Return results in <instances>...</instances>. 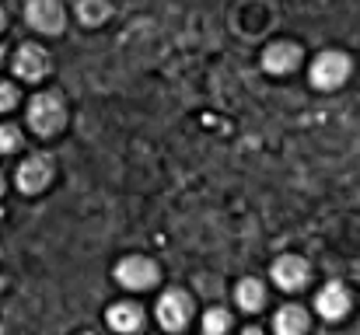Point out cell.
Masks as SVG:
<instances>
[{
	"instance_id": "1",
	"label": "cell",
	"mask_w": 360,
	"mask_h": 335,
	"mask_svg": "<svg viewBox=\"0 0 360 335\" xmlns=\"http://www.w3.org/2000/svg\"><path fill=\"white\" fill-rule=\"evenodd\" d=\"M63 119H67V109H63V98H60V95L42 91V95L32 98L28 122H32V129H35L39 136H53V133L63 126Z\"/></svg>"
},
{
	"instance_id": "2",
	"label": "cell",
	"mask_w": 360,
	"mask_h": 335,
	"mask_svg": "<svg viewBox=\"0 0 360 335\" xmlns=\"http://www.w3.org/2000/svg\"><path fill=\"white\" fill-rule=\"evenodd\" d=\"M116 280H120L126 290H150L158 283V265L150 258H140V255L122 258L120 269H116Z\"/></svg>"
},
{
	"instance_id": "3",
	"label": "cell",
	"mask_w": 360,
	"mask_h": 335,
	"mask_svg": "<svg viewBox=\"0 0 360 335\" xmlns=\"http://www.w3.org/2000/svg\"><path fill=\"white\" fill-rule=\"evenodd\" d=\"M49 178H53V161L46 154H32L18 168V189L21 192H42L49 185Z\"/></svg>"
},
{
	"instance_id": "4",
	"label": "cell",
	"mask_w": 360,
	"mask_h": 335,
	"mask_svg": "<svg viewBox=\"0 0 360 335\" xmlns=\"http://www.w3.org/2000/svg\"><path fill=\"white\" fill-rule=\"evenodd\" d=\"M189 315H193V301H189L182 290H168V294L158 301V322H161L165 329H172V332L186 329Z\"/></svg>"
},
{
	"instance_id": "5",
	"label": "cell",
	"mask_w": 360,
	"mask_h": 335,
	"mask_svg": "<svg viewBox=\"0 0 360 335\" xmlns=\"http://www.w3.org/2000/svg\"><path fill=\"white\" fill-rule=\"evenodd\" d=\"M25 18H28L32 28H39L46 35L63 32V7H60V0H28Z\"/></svg>"
},
{
	"instance_id": "6",
	"label": "cell",
	"mask_w": 360,
	"mask_h": 335,
	"mask_svg": "<svg viewBox=\"0 0 360 335\" xmlns=\"http://www.w3.org/2000/svg\"><path fill=\"white\" fill-rule=\"evenodd\" d=\"M347 74H350V60H347L343 53H326V56H319L315 67H311V81H315L319 88H340V84L347 81Z\"/></svg>"
},
{
	"instance_id": "7",
	"label": "cell",
	"mask_w": 360,
	"mask_h": 335,
	"mask_svg": "<svg viewBox=\"0 0 360 335\" xmlns=\"http://www.w3.org/2000/svg\"><path fill=\"white\" fill-rule=\"evenodd\" d=\"M14 70H18V77H25V81H39V77L49 74V53H46L42 46L25 42V46L18 49V56H14Z\"/></svg>"
},
{
	"instance_id": "8",
	"label": "cell",
	"mask_w": 360,
	"mask_h": 335,
	"mask_svg": "<svg viewBox=\"0 0 360 335\" xmlns=\"http://www.w3.org/2000/svg\"><path fill=\"white\" fill-rule=\"evenodd\" d=\"M273 280H276L280 290H301L304 280H308V262L297 258V255H283L273 265Z\"/></svg>"
},
{
	"instance_id": "9",
	"label": "cell",
	"mask_w": 360,
	"mask_h": 335,
	"mask_svg": "<svg viewBox=\"0 0 360 335\" xmlns=\"http://www.w3.org/2000/svg\"><path fill=\"white\" fill-rule=\"evenodd\" d=\"M301 63V49L294 42H273L266 53H262V67L269 74H290L294 67Z\"/></svg>"
},
{
	"instance_id": "10",
	"label": "cell",
	"mask_w": 360,
	"mask_h": 335,
	"mask_svg": "<svg viewBox=\"0 0 360 335\" xmlns=\"http://www.w3.org/2000/svg\"><path fill=\"white\" fill-rule=\"evenodd\" d=\"M315 308H319V315H322V318H343V315H347V308H350V297H347V290H343L340 283H333V287L319 290Z\"/></svg>"
},
{
	"instance_id": "11",
	"label": "cell",
	"mask_w": 360,
	"mask_h": 335,
	"mask_svg": "<svg viewBox=\"0 0 360 335\" xmlns=\"http://www.w3.org/2000/svg\"><path fill=\"white\" fill-rule=\"evenodd\" d=\"M273 329L280 335H297L308 329V315L297 308V304H290V308H283L280 315H276V322H273Z\"/></svg>"
},
{
	"instance_id": "12",
	"label": "cell",
	"mask_w": 360,
	"mask_h": 335,
	"mask_svg": "<svg viewBox=\"0 0 360 335\" xmlns=\"http://www.w3.org/2000/svg\"><path fill=\"white\" fill-rule=\"evenodd\" d=\"M140 322H143V318H140V308H136V304H116V308L109 311V325L120 329V332H133Z\"/></svg>"
},
{
	"instance_id": "13",
	"label": "cell",
	"mask_w": 360,
	"mask_h": 335,
	"mask_svg": "<svg viewBox=\"0 0 360 335\" xmlns=\"http://www.w3.org/2000/svg\"><path fill=\"white\" fill-rule=\"evenodd\" d=\"M262 301H266L262 283H259V280H241V287H238V304L241 308H245V311H259Z\"/></svg>"
},
{
	"instance_id": "14",
	"label": "cell",
	"mask_w": 360,
	"mask_h": 335,
	"mask_svg": "<svg viewBox=\"0 0 360 335\" xmlns=\"http://www.w3.org/2000/svg\"><path fill=\"white\" fill-rule=\"evenodd\" d=\"M77 14H81L84 25H98V21L109 18V4L105 0H81L77 4Z\"/></svg>"
},
{
	"instance_id": "15",
	"label": "cell",
	"mask_w": 360,
	"mask_h": 335,
	"mask_svg": "<svg viewBox=\"0 0 360 335\" xmlns=\"http://www.w3.org/2000/svg\"><path fill=\"white\" fill-rule=\"evenodd\" d=\"M21 147V133L14 126H0V154H11Z\"/></svg>"
},
{
	"instance_id": "16",
	"label": "cell",
	"mask_w": 360,
	"mask_h": 335,
	"mask_svg": "<svg viewBox=\"0 0 360 335\" xmlns=\"http://www.w3.org/2000/svg\"><path fill=\"white\" fill-rule=\"evenodd\" d=\"M228 325H231V322H228L224 311H210V315L203 318V329H207V332H224Z\"/></svg>"
},
{
	"instance_id": "17",
	"label": "cell",
	"mask_w": 360,
	"mask_h": 335,
	"mask_svg": "<svg viewBox=\"0 0 360 335\" xmlns=\"http://www.w3.org/2000/svg\"><path fill=\"white\" fill-rule=\"evenodd\" d=\"M18 105V88L14 84H0V112L14 109Z\"/></svg>"
},
{
	"instance_id": "18",
	"label": "cell",
	"mask_w": 360,
	"mask_h": 335,
	"mask_svg": "<svg viewBox=\"0 0 360 335\" xmlns=\"http://www.w3.org/2000/svg\"><path fill=\"white\" fill-rule=\"evenodd\" d=\"M0 28H4V11H0Z\"/></svg>"
},
{
	"instance_id": "19",
	"label": "cell",
	"mask_w": 360,
	"mask_h": 335,
	"mask_svg": "<svg viewBox=\"0 0 360 335\" xmlns=\"http://www.w3.org/2000/svg\"><path fill=\"white\" fill-rule=\"evenodd\" d=\"M0 185H4V178H0Z\"/></svg>"
}]
</instances>
